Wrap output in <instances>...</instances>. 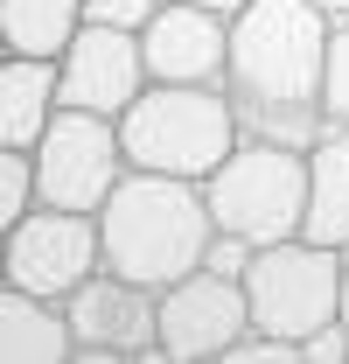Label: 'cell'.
<instances>
[{
	"mask_svg": "<svg viewBox=\"0 0 349 364\" xmlns=\"http://www.w3.org/2000/svg\"><path fill=\"white\" fill-rule=\"evenodd\" d=\"M328 43L336 14L321 0H245L231 14L223 85L245 112V134L314 147L328 134Z\"/></svg>",
	"mask_w": 349,
	"mask_h": 364,
	"instance_id": "obj_1",
	"label": "cell"
},
{
	"mask_svg": "<svg viewBox=\"0 0 349 364\" xmlns=\"http://www.w3.org/2000/svg\"><path fill=\"white\" fill-rule=\"evenodd\" d=\"M98 231H105V267L154 287V294L189 280L217 245V218H210L203 182L154 176V168H126V182L98 210Z\"/></svg>",
	"mask_w": 349,
	"mask_h": 364,
	"instance_id": "obj_2",
	"label": "cell"
},
{
	"mask_svg": "<svg viewBox=\"0 0 349 364\" xmlns=\"http://www.w3.org/2000/svg\"><path fill=\"white\" fill-rule=\"evenodd\" d=\"M119 140H126L133 168L210 182L223 154L245 140V112H238L231 85H147L119 112Z\"/></svg>",
	"mask_w": 349,
	"mask_h": 364,
	"instance_id": "obj_3",
	"label": "cell"
},
{
	"mask_svg": "<svg viewBox=\"0 0 349 364\" xmlns=\"http://www.w3.org/2000/svg\"><path fill=\"white\" fill-rule=\"evenodd\" d=\"M217 231L245 238V245H279L307 231V147L294 140H259L245 134L223 168L203 182Z\"/></svg>",
	"mask_w": 349,
	"mask_h": 364,
	"instance_id": "obj_4",
	"label": "cell"
},
{
	"mask_svg": "<svg viewBox=\"0 0 349 364\" xmlns=\"http://www.w3.org/2000/svg\"><path fill=\"white\" fill-rule=\"evenodd\" d=\"M343 287H349V252L321 238H279L245 259V301L252 329H272L287 343H307L314 329L343 322ZM307 364V358H301Z\"/></svg>",
	"mask_w": 349,
	"mask_h": 364,
	"instance_id": "obj_5",
	"label": "cell"
},
{
	"mask_svg": "<svg viewBox=\"0 0 349 364\" xmlns=\"http://www.w3.org/2000/svg\"><path fill=\"white\" fill-rule=\"evenodd\" d=\"M126 140L112 112H84V105H63L49 119V134L35 140V182H43V203L63 210H105V196L126 182Z\"/></svg>",
	"mask_w": 349,
	"mask_h": 364,
	"instance_id": "obj_6",
	"label": "cell"
},
{
	"mask_svg": "<svg viewBox=\"0 0 349 364\" xmlns=\"http://www.w3.org/2000/svg\"><path fill=\"white\" fill-rule=\"evenodd\" d=\"M0 267L14 287H35L49 301H70L91 273L105 267V231H98V210H63V203H35L7 225V245H0Z\"/></svg>",
	"mask_w": 349,
	"mask_h": 364,
	"instance_id": "obj_7",
	"label": "cell"
},
{
	"mask_svg": "<svg viewBox=\"0 0 349 364\" xmlns=\"http://www.w3.org/2000/svg\"><path fill=\"white\" fill-rule=\"evenodd\" d=\"M252 329L245 280L217 267H196L189 280L161 287V358L174 364H217L238 350V336Z\"/></svg>",
	"mask_w": 349,
	"mask_h": 364,
	"instance_id": "obj_8",
	"label": "cell"
},
{
	"mask_svg": "<svg viewBox=\"0 0 349 364\" xmlns=\"http://www.w3.org/2000/svg\"><path fill=\"white\" fill-rule=\"evenodd\" d=\"M70 329L77 358H161V294L98 267L70 294Z\"/></svg>",
	"mask_w": 349,
	"mask_h": 364,
	"instance_id": "obj_9",
	"label": "cell"
},
{
	"mask_svg": "<svg viewBox=\"0 0 349 364\" xmlns=\"http://www.w3.org/2000/svg\"><path fill=\"white\" fill-rule=\"evenodd\" d=\"M56 70H63V105L112 112V119L154 85L147 49H140V28H112V21H84V28L70 36V49L56 56Z\"/></svg>",
	"mask_w": 349,
	"mask_h": 364,
	"instance_id": "obj_10",
	"label": "cell"
},
{
	"mask_svg": "<svg viewBox=\"0 0 349 364\" xmlns=\"http://www.w3.org/2000/svg\"><path fill=\"white\" fill-rule=\"evenodd\" d=\"M154 85H223L231 70V14L196 0H161L154 21L140 28Z\"/></svg>",
	"mask_w": 349,
	"mask_h": 364,
	"instance_id": "obj_11",
	"label": "cell"
},
{
	"mask_svg": "<svg viewBox=\"0 0 349 364\" xmlns=\"http://www.w3.org/2000/svg\"><path fill=\"white\" fill-rule=\"evenodd\" d=\"M0 364H77L70 301H49L35 287H0Z\"/></svg>",
	"mask_w": 349,
	"mask_h": 364,
	"instance_id": "obj_12",
	"label": "cell"
},
{
	"mask_svg": "<svg viewBox=\"0 0 349 364\" xmlns=\"http://www.w3.org/2000/svg\"><path fill=\"white\" fill-rule=\"evenodd\" d=\"M63 112L56 56H0V147H35Z\"/></svg>",
	"mask_w": 349,
	"mask_h": 364,
	"instance_id": "obj_13",
	"label": "cell"
},
{
	"mask_svg": "<svg viewBox=\"0 0 349 364\" xmlns=\"http://www.w3.org/2000/svg\"><path fill=\"white\" fill-rule=\"evenodd\" d=\"M307 238L349 252V127H328L307 147Z\"/></svg>",
	"mask_w": 349,
	"mask_h": 364,
	"instance_id": "obj_14",
	"label": "cell"
},
{
	"mask_svg": "<svg viewBox=\"0 0 349 364\" xmlns=\"http://www.w3.org/2000/svg\"><path fill=\"white\" fill-rule=\"evenodd\" d=\"M77 28H84V0H0L7 56H63Z\"/></svg>",
	"mask_w": 349,
	"mask_h": 364,
	"instance_id": "obj_15",
	"label": "cell"
},
{
	"mask_svg": "<svg viewBox=\"0 0 349 364\" xmlns=\"http://www.w3.org/2000/svg\"><path fill=\"white\" fill-rule=\"evenodd\" d=\"M43 203V182H35V147H0V231L14 225L21 210Z\"/></svg>",
	"mask_w": 349,
	"mask_h": 364,
	"instance_id": "obj_16",
	"label": "cell"
},
{
	"mask_svg": "<svg viewBox=\"0 0 349 364\" xmlns=\"http://www.w3.org/2000/svg\"><path fill=\"white\" fill-rule=\"evenodd\" d=\"M328 127H349V21H336L328 43Z\"/></svg>",
	"mask_w": 349,
	"mask_h": 364,
	"instance_id": "obj_17",
	"label": "cell"
},
{
	"mask_svg": "<svg viewBox=\"0 0 349 364\" xmlns=\"http://www.w3.org/2000/svg\"><path fill=\"white\" fill-rule=\"evenodd\" d=\"M161 0H84V21H112V28H147Z\"/></svg>",
	"mask_w": 349,
	"mask_h": 364,
	"instance_id": "obj_18",
	"label": "cell"
},
{
	"mask_svg": "<svg viewBox=\"0 0 349 364\" xmlns=\"http://www.w3.org/2000/svg\"><path fill=\"white\" fill-rule=\"evenodd\" d=\"M196 7H223V14H238V7H245V0H196Z\"/></svg>",
	"mask_w": 349,
	"mask_h": 364,
	"instance_id": "obj_19",
	"label": "cell"
},
{
	"mask_svg": "<svg viewBox=\"0 0 349 364\" xmlns=\"http://www.w3.org/2000/svg\"><path fill=\"white\" fill-rule=\"evenodd\" d=\"M321 7H328V14H336V21H349V0H321Z\"/></svg>",
	"mask_w": 349,
	"mask_h": 364,
	"instance_id": "obj_20",
	"label": "cell"
},
{
	"mask_svg": "<svg viewBox=\"0 0 349 364\" xmlns=\"http://www.w3.org/2000/svg\"><path fill=\"white\" fill-rule=\"evenodd\" d=\"M343 329H349V287H343Z\"/></svg>",
	"mask_w": 349,
	"mask_h": 364,
	"instance_id": "obj_21",
	"label": "cell"
}]
</instances>
